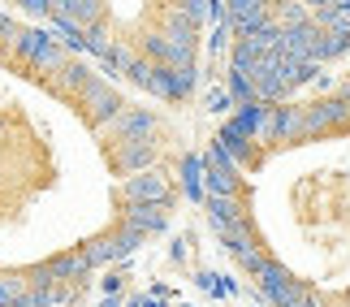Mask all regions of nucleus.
Returning a JSON list of instances; mask_svg holds the SVG:
<instances>
[{
	"instance_id": "nucleus-1",
	"label": "nucleus",
	"mask_w": 350,
	"mask_h": 307,
	"mask_svg": "<svg viewBox=\"0 0 350 307\" xmlns=\"http://www.w3.org/2000/svg\"><path fill=\"white\" fill-rule=\"evenodd\" d=\"M204 165L165 113L0 9V307H74L169 225Z\"/></svg>"
},
{
	"instance_id": "nucleus-2",
	"label": "nucleus",
	"mask_w": 350,
	"mask_h": 307,
	"mask_svg": "<svg viewBox=\"0 0 350 307\" xmlns=\"http://www.w3.org/2000/svg\"><path fill=\"white\" fill-rule=\"evenodd\" d=\"M39 13L113 78L126 74L156 100H182L195 87L204 5H39Z\"/></svg>"
}]
</instances>
